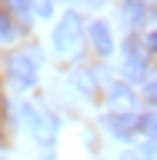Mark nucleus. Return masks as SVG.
Returning a JSON list of instances; mask_svg holds the SVG:
<instances>
[{
	"mask_svg": "<svg viewBox=\"0 0 157 160\" xmlns=\"http://www.w3.org/2000/svg\"><path fill=\"white\" fill-rule=\"evenodd\" d=\"M77 87H80V90H84V93L90 97V93L97 90V83H94V73H87V70H80V73H77Z\"/></svg>",
	"mask_w": 157,
	"mask_h": 160,
	"instance_id": "8",
	"label": "nucleus"
},
{
	"mask_svg": "<svg viewBox=\"0 0 157 160\" xmlns=\"http://www.w3.org/2000/svg\"><path fill=\"white\" fill-rule=\"evenodd\" d=\"M0 37H13V23L7 17H0Z\"/></svg>",
	"mask_w": 157,
	"mask_h": 160,
	"instance_id": "12",
	"label": "nucleus"
},
{
	"mask_svg": "<svg viewBox=\"0 0 157 160\" xmlns=\"http://www.w3.org/2000/svg\"><path fill=\"white\" fill-rule=\"evenodd\" d=\"M144 47H147L150 53H157V33H147V43H144Z\"/></svg>",
	"mask_w": 157,
	"mask_h": 160,
	"instance_id": "14",
	"label": "nucleus"
},
{
	"mask_svg": "<svg viewBox=\"0 0 157 160\" xmlns=\"http://www.w3.org/2000/svg\"><path fill=\"white\" fill-rule=\"evenodd\" d=\"M120 160H140V157H134V153H124V157H120Z\"/></svg>",
	"mask_w": 157,
	"mask_h": 160,
	"instance_id": "16",
	"label": "nucleus"
},
{
	"mask_svg": "<svg viewBox=\"0 0 157 160\" xmlns=\"http://www.w3.org/2000/svg\"><path fill=\"white\" fill-rule=\"evenodd\" d=\"M144 97H147L150 107H157V80H147V83H144Z\"/></svg>",
	"mask_w": 157,
	"mask_h": 160,
	"instance_id": "10",
	"label": "nucleus"
},
{
	"mask_svg": "<svg viewBox=\"0 0 157 160\" xmlns=\"http://www.w3.org/2000/svg\"><path fill=\"white\" fill-rule=\"evenodd\" d=\"M144 157H147V160H154V157H157V140L144 143Z\"/></svg>",
	"mask_w": 157,
	"mask_h": 160,
	"instance_id": "13",
	"label": "nucleus"
},
{
	"mask_svg": "<svg viewBox=\"0 0 157 160\" xmlns=\"http://www.w3.org/2000/svg\"><path fill=\"white\" fill-rule=\"evenodd\" d=\"M140 130H144L150 140H157V113H147V117H140Z\"/></svg>",
	"mask_w": 157,
	"mask_h": 160,
	"instance_id": "9",
	"label": "nucleus"
},
{
	"mask_svg": "<svg viewBox=\"0 0 157 160\" xmlns=\"http://www.w3.org/2000/svg\"><path fill=\"white\" fill-rule=\"evenodd\" d=\"M144 13H147V10H144V0H127V3H124V20H127L130 30L144 23Z\"/></svg>",
	"mask_w": 157,
	"mask_h": 160,
	"instance_id": "7",
	"label": "nucleus"
},
{
	"mask_svg": "<svg viewBox=\"0 0 157 160\" xmlns=\"http://www.w3.org/2000/svg\"><path fill=\"white\" fill-rule=\"evenodd\" d=\"M7 77L13 80V87H30V83L37 80L34 57H27V53H17V57H10V63H7Z\"/></svg>",
	"mask_w": 157,
	"mask_h": 160,
	"instance_id": "4",
	"label": "nucleus"
},
{
	"mask_svg": "<svg viewBox=\"0 0 157 160\" xmlns=\"http://www.w3.org/2000/svg\"><path fill=\"white\" fill-rule=\"evenodd\" d=\"M137 100H134V93H130V87L127 83H114L110 87V107H117V110H124V113H130V107H134Z\"/></svg>",
	"mask_w": 157,
	"mask_h": 160,
	"instance_id": "6",
	"label": "nucleus"
},
{
	"mask_svg": "<svg viewBox=\"0 0 157 160\" xmlns=\"http://www.w3.org/2000/svg\"><path fill=\"white\" fill-rule=\"evenodd\" d=\"M104 130L114 133L117 140H127V137H134V130H140V117L137 113H124V110L107 113V117H104Z\"/></svg>",
	"mask_w": 157,
	"mask_h": 160,
	"instance_id": "3",
	"label": "nucleus"
},
{
	"mask_svg": "<svg viewBox=\"0 0 157 160\" xmlns=\"http://www.w3.org/2000/svg\"><path fill=\"white\" fill-rule=\"evenodd\" d=\"M34 10H37L40 17H50V10H54V3H50V0H34Z\"/></svg>",
	"mask_w": 157,
	"mask_h": 160,
	"instance_id": "11",
	"label": "nucleus"
},
{
	"mask_svg": "<svg viewBox=\"0 0 157 160\" xmlns=\"http://www.w3.org/2000/svg\"><path fill=\"white\" fill-rule=\"evenodd\" d=\"M37 160H54V157H50V153H44V157H37Z\"/></svg>",
	"mask_w": 157,
	"mask_h": 160,
	"instance_id": "17",
	"label": "nucleus"
},
{
	"mask_svg": "<svg viewBox=\"0 0 157 160\" xmlns=\"http://www.w3.org/2000/svg\"><path fill=\"white\" fill-rule=\"evenodd\" d=\"M24 127L30 130V137L37 140V143H44V147H50L54 140H57V117L50 113V110L37 107V103H27L24 107Z\"/></svg>",
	"mask_w": 157,
	"mask_h": 160,
	"instance_id": "1",
	"label": "nucleus"
},
{
	"mask_svg": "<svg viewBox=\"0 0 157 160\" xmlns=\"http://www.w3.org/2000/svg\"><path fill=\"white\" fill-rule=\"evenodd\" d=\"M90 43L97 47L100 57H110V53H114V37H110V27L104 23V20L90 23Z\"/></svg>",
	"mask_w": 157,
	"mask_h": 160,
	"instance_id": "5",
	"label": "nucleus"
},
{
	"mask_svg": "<svg viewBox=\"0 0 157 160\" xmlns=\"http://www.w3.org/2000/svg\"><path fill=\"white\" fill-rule=\"evenodd\" d=\"M80 40H84V23H80L77 13H67V17L60 20V27L54 30V43H57L60 53H77Z\"/></svg>",
	"mask_w": 157,
	"mask_h": 160,
	"instance_id": "2",
	"label": "nucleus"
},
{
	"mask_svg": "<svg viewBox=\"0 0 157 160\" xmlns=\"http://www.w3.org/2000/svg\"><path fill=\"white\" fill-rule=\"evenodd\" d=\"M10 3H13V7H20V10L27 7V0H10Z\"/></svg>",
	"mask_w": 157,
	"mask_h": 160,
	"instance_id": "15",
	"label": "nucleus"
}]
</instances>
